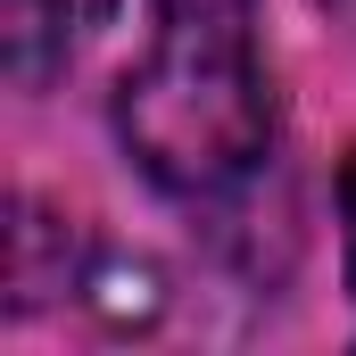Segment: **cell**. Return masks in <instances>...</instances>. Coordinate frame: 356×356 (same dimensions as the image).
Masks as SVG:
<instances>
[{"mask_svg": "<svg viewBox=\"0 0 356 356\" xmlns=\"http://www.w3.org/2000/svg\"><path fill=\"white\" fill-rule=\"evenodd\" d=\"M116 133L133 166L182 199L232 191L273 133L257 0H158V42L116 91Z\"/></svg>", "mask_w": 356, "mask_h": 356, "instance_id": "cell-1", "label": "cell"}, {"mask_svg": "<svg viewBox=\"0 0 356 356\" xmlns=\"http://www.w3.org/2000/svg\"><path fill=\"white\" fill-rule=\"evenodd\" d=\"M340 224H348V290H356V158L340 166Z\"/></svg>", "mask_w": 356, "mask_h": 356, "instance_id": "cell-2", "label": "cell"}, {"mask_svg": "<svg viewBox=\"0 0 356 356\" xmlns=\"http://www.w3.org/2000/svg\"><path fill=\"white\" fill-rule=\"evenodd\" d=\"M42 8H50L58 25H91V17H108L116 0H42Z\"/></svg>", "mask_w": 356, "mask_h": 356, "instance_id": "cell-3", "label": "cell"}, {"mask_svg": "<svg viewBox=\"0 0 356 356\" xmlns=\"http://www.w3.org/2000/svg\"><path fill=\"white\" fill-rule=\"evenodd\" d=\"M323 8H332V17H356V0H323Z\"/></svg>", "mask_w": 356, "mask_h": 356, "instance_id": "cell-4", "label": "cell"}]
</instances>
